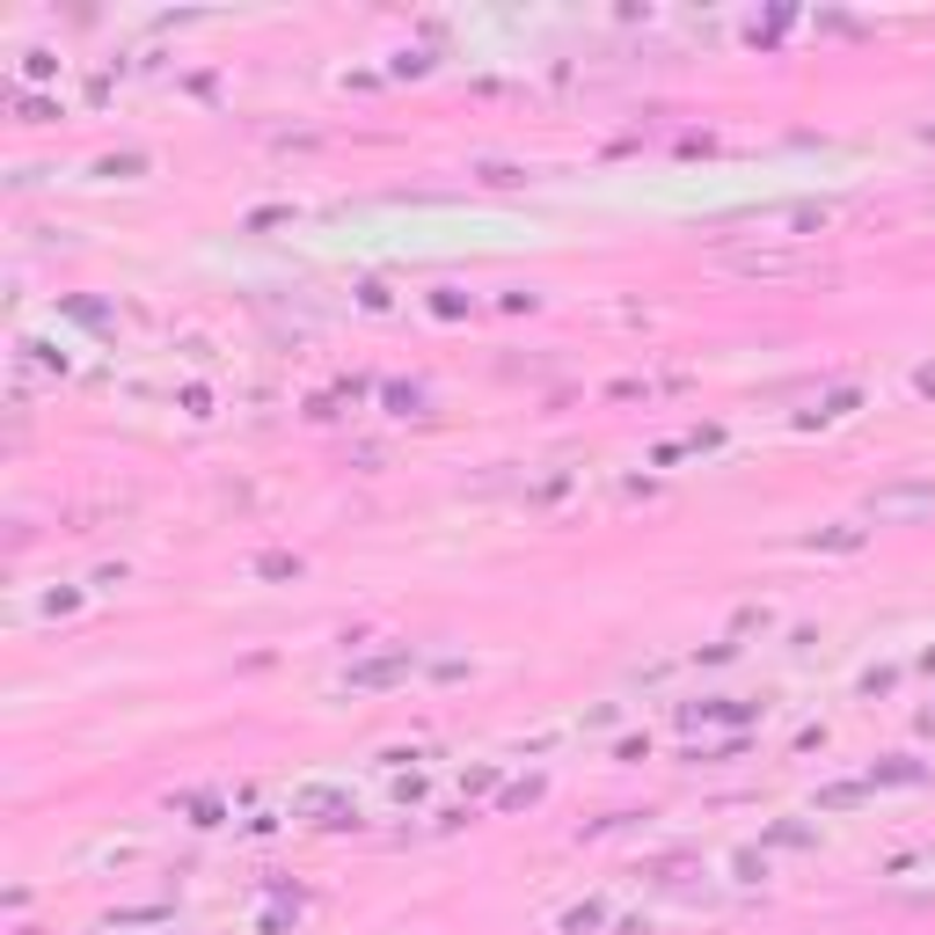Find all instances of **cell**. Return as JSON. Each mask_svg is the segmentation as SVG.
Listing matches in <instances>:
<instances>
[{"label": "cell", "instance_id": "cell-1", "mask_svg": "<svg viewBox=\"0 0 935 935\" xmlns=\"http://www.w3.org/2000/svg\"><path fill=\"white\" fill-rule=\"evenodd\" d=\"M731 271H745V278H797L804 271V256H775V248H767V256H731Z\"/></svg>", "mask_w": 935, "mask_h": 935}]
</instances>
